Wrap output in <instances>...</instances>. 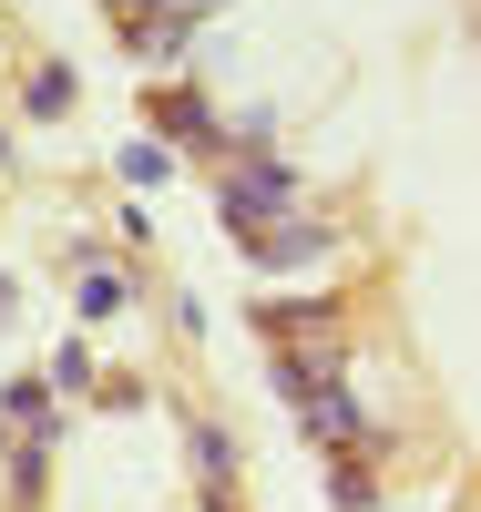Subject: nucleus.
Masks as SVG:
<instances>
[{"instance_id":"obj_1","label":"nucleus","mask_w":481,"mask_h":512,"mask_svg":"<svg viewBox=\"0 0 481 512\" xmlns=\"http://www.w3.org/2000/svg\"><path fill=\"white\" fill-rule=\"evenodd\" d=\"M103 308H123V277H113V267L82 277V318H103Z\"/></svg>"},{"instance_id":"obj_2","label":"nucleus","mask_w":481,"mask_h":512,"mask_svg":"<svg viewBox=\"0 0 481 512\" xmlns=\"http://www.w3.org/2000/svg\"><path fill=\"white\" fill-rule=\"evenodd\" d=\"M72 103V72H31V113H62Z\"/></svg>"}]
</instances>
